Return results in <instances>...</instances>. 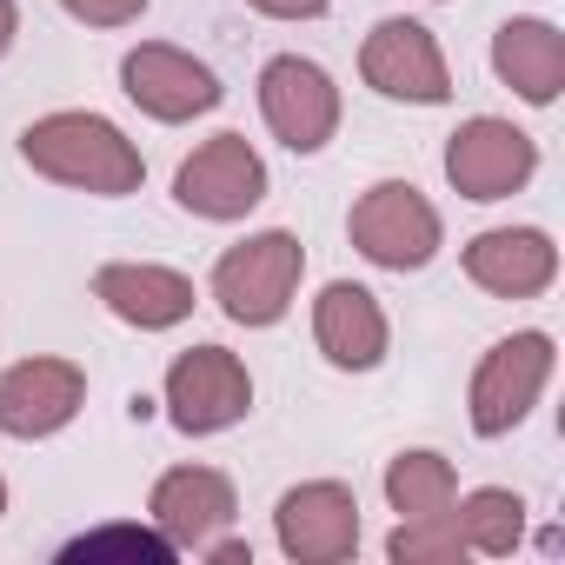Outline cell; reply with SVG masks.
<instances>
[{"instance_id": "cell-13", "label": "cell", "mask_w": 565, "mask_h": 565, "mask_svg": "<svg viewBox=\"0 0 565 565\" xmlns=\"http://www.w3.org/2000/svg\"><path fill=\"white\" fill-rule=\"evenodd\" d=\"M94 300L134 333H167V327L193 320V307H200L193 279L180 266H160V259H107L94 273Z\"/></svg>"}, {"instance_id": "cell-21", "label": "cell", "mask_w": 565, "mask_h": 565, "mask_svg": "<svg viewBox=\"0 0 565 565\" xmlns=\"http://www.w3.org/2000/svg\"><path fill=\"white\" fill-rule=\"evenodd\" d=\"M386 558L393 565H459L466 558V539H459L452 512H439V519H399L386 532Z\"/></svg>"}, {"instance_id": "cell-5", "label": "cell", "mask_w": 565, "mask_h": 565, "mask_svg": "<svg viewBox=\"0 0 565 565\" xmlns=\"http://www.w3.org/2000/svg\"><path fill=\"white\" fill-rule=\"evenodd\" d=\"M160 406H167V426L186 433V439H213L226 426H239L253 413V373L239 353L226 347H186L173 366H167V386H160Z\"/></svg>"}, {"instance_id": "cell-15", "label": "cell", "mask_w": 565, "mask_h": 565, "mask_svg": "<svg viewBox=\"0 0 565 565\" xmlns=\"http://www.w3.org/2000/svg\"><path fill=\"white\" fill-rule=\"evenodd\" d=\"M313 347L333 373H373L386 366L393 353V327H386V307L380 294H366L360 279H333L313 300Z\"/></svg>"}, {"instance_id": "cell-6", "label": "cell", "mask_w": 565, "mask_h": 565, "mask_svg": "<svg viewBox=\"0 0 565 565\" xmlns=\"http://www.w3.org/2000/svg\"><path fill=\"white\" fill-rule=\"evenodd\" d=\"M532 173H539V140L499 114H472L446 140V180L459 200H479V206L512 200V193H525Z\"/></svg>"}, {"instance_id": "cell-12", "label": "cell", "mask_w": 565, "mask_h": 565, "mask_svg": "<svg viewBox=\"0 0 565 565\" xmlns=\"http://www.w3.org/2000/svg\"><path fill=\"white\" fill-rule=\"evenodd\" d=\"M87 406V366L61 360V353H34V360H14L0 373V433L8 439H54L81 419Z\"/></svg>"}, {"instance_id": "cell-18", "label": "cell", "mask_w": 565, "mask_h": 565, "mask_svg": "<svg viewBox=\"0 0 565 565\" xmlns=\"http://www.w3.org/2000/svg\"><path fill=\"white\" fill-rule=\"evenodd\" d=\"M452 499H459V472L446 452L406 446L386 459V505L399 519H439V512H452Z\"/></svg>"}, {"instance_id": "cell-26", "label": "cell", "mask_w": 565, "mask_h": 565, "mask_svg": "<svg viewBox=\"0 0 565 565\" xmlns=\"http://www.w3.org/2000/svg\"><path fill=\"white\" fill-rule=\"evenodd\" d=\"M0 519H8V479H0Z\"/></svg>"}, {"instance_id": "cell-14", "label": "cell", "mask_w": 565, "mask_h": 565, "mask_svg": "<svg viewBox=\"0 0 565 565\" xmlns=\"http://www.w3.org/2000/svg\"><path fill=\"white\" fill-rule=\"evenodd\" d=\"M466 279L492 300H539L558 279V246L545 226H486L466 239Z\"/></svg>"}, {"instance_id": "cell-1", "label": "cell", "mask_w": 565, "mask_h": 565, "mask_svg": "<svg viewBox=\"0 0 565 565\" xmlns=\"http://www.w3.org/2000/svg\"><path fill=\"white\" fill-rule=\"evenodd\" d=\"M21 160L41 180L74 186V193H94V200H127L147 180L140 147L107 114H87V107H61V114L28 120L21 127Z\"/></svg>"}, {"instance_id": "cell-19", "label": "cell", "mask_w": 565, "mask_h": 565, "mask_svg": "<svg viewBox=\"0 0 565 565\" xmlns=\"http://www.w3.org/2000/svg\"><path fill=\"white\" fill-rule=\"evenodd\" d=\"M452 525L466 539V552L479 558H512L525 545V499L512 486H479L466 499H452Z\"/></svg>"}, {"instance_id": "cell-7", "label": "cell", "mask_w": 565, "mask_h": 565, "mask_svg": "<svg viewBox=\"0 0 565 565\" xmlns=\"http://www.w3.org/2000/svg\"><path fill=\"white\" fill-rule=\"evenodd\" d=\"M173 200H180V213L213 220V226L246 220V213L266 200V160H259V147H253L246 134H213V140H200V147L180 160V173H173Z\"/></svg>"}, {"instance_id": "cell-9", "label": "cell", "mask_w": 565, "mask_h": 565, "mask_svg": "<svg viewBox=\"0 0 565 565\" xmlns=\"http://www.w3.org/2000/svg\"><path fill=\"white\" fill-rule=\"evenodd\" d=\"M360 81L380 94V100H406V107H446L452 100V67H446V47L433 41L426 21H380L366 41H360Z\"/></svg>"}, {"instance_id": "cell-25", "label": "cell", "mask_w": 565, "mask_h": 565, "mask_svg": "<svg viewBox=\"0 0 565 565\" xmlns=\"http://www.w3.org/2000/svg\"><path fill=\"white\" fill-rule=\"evenodd\" d=\"M14 41H21V0H0V61H8Z\"/></svg>"}, {"instance_id": "cell-2", "label": "cell", "mask_w": 565, "mask_h": 565, "mask_svg": "<svg viewBox=\"0 0 565 565\" xmlns=\"http://www.w3.org/2000/svg\"><path fill=\"white\" fill-rule=\"evenodd\" d=\"M300 279H307V246L300 233L287 226H266V233H246L239 246H226L213 259V307L233 320V327H279L300 300Z\"/></svg>"}, {"instance_id": "cell-10", "label": "cell", "mask_w": 565, "mask_h": 565, "mask_svg": "<svg viewBox=\"0 0 565 565\" xmlns=\"http://www.w3.org/2000/svg\"><path fill=\"white\" fill-rule=\"evenodd\" d=\"M120 94H127L147 120L186 127V120L213 114L226 87H220V74H213L206 61H193L186 47H173V41H140V47L120 54Z\"/></svg>"}, {"instance_id": "cell-20", "label": "cell", "mask_w": 565, "mask_h": 565, "mask_svg": "<svg viewBox=\"0 0 565 565\" xmlns=\"http://www.w3.org/2000/svg\"><path fill=\"white\" fill-rule=\"evenodd\" d=\"M61 558H153V565H173L180 552H173V539H167L153 519H147V525L114 519V525H94V532L67 539V545H61Z\"/></svg>"}, {"instance_id": "cell-4", "label": "cell", "mask_w": 565, "mask_h": 565, "mask_svg": "<svg viewBox=\"0 0 565 565\" xmlns=\"http://www.w3.org/2000/svg\"><path fill=\"white\" fill-rule=\"evenodd\" d=\"M347 239L360 246V259H373L380 273H419L439 259L446 246V220L439 206L413 186V180H373L353 213H347Z\"/></svg>"}, {"instance_id": "cell-17", "label": "cell", "mask_w": 565, "mask_h": 565, "mask_svg": "<svg viewBox=\"0 0 565 565\" xmlns=\"http://www.w3.org/2000/svg\"><path fill=\"white\" fill-rule=\"evenodd\" d=\"M492 74L525 100V107H552L565 94V34L539 14H512L492 34Z\"/></svg>"}, {"instance_id": "cell-23", "label": "cell", "mask_w": 565, "mask_h": 565, "mask_svg": "<svg viewBox=\"0 0 565 565\" xmlns=\"http://www.w3.org/2000/svg\"><path fill=\"white\" fill-rule=\"evenodd\" d=\"M253 14H266V21H320L333 0H246Z\"/></svg>"}, {"instance_id": "cell-22", "label": "cell", "mask_w": 565, "mask_h": 565, "mask_svg": "<svg viewBox=\"0 0 565 565\" xmlns=\"http://www.w3.org/2000/svg\"><path fill=\"white\" fill-rule=\"evenodd\" d=\"M61 14L81 28H134L147 14V0H61Z\"/></svg>"}, {"instance_id": "cell-24", "label": "cell", "mask_w": 565, "mask_h": 565, "mask_svg": "<svg viewBox=\"0 0 565 565\" xmlns=\"http://www.w3.org/2000/svg\"><path fill=\"white\" fill-rule=\"evenodd\" d=\"M200 552H206L213 565H253V545H246V539H226V532H220V539H206Z\"/></svg>"}, {"instance_id": "cell-8", "label": "cell", "mask_w": 565, "mask_h": 565, "mask_svg": "<svg viewBox=\"0 0 565 565\" xmlns=\"http://www.w3.org/2000/svg\"><path fill=\"white\" fill-rule=\"evenodd\" d=\"M259 114L287 153H327V140L340 134V87L307 54H273L259 67Z\"/></svg>"}, {"instance_id": "cell-16", "label": "cell", "mask_w": 565, "mask_h": 565, "mask_svg": "<svg viewBox=\"0 0 565 565\" xmlns=\"http://www.w3.org/2000/svg\"><path fill=\"white\" fill-rule=\"evenodd\" d=\"M233 512H239V499L220 466H173L147 492V519L173 539V552H200L206 539H220L233 525Z\"/></svg>"}, {"instance_id": "cell-11", "label": "cell", "mask_w": 565, "mask_h": 565, "mask_svg": "<svg viewBox=\"0 0 565 565\" xmlns=\"http://www.w3.org/2000/svg\"><path fill=\"white\" fill-rule=\"evenodd\" d=\"M273 539L294 565H347L360 552V499L340 479H307L279 492L273 505Z\"/></svg>"}, {"instance_id": "cell-3", "label": "cell", "mask_w": 565, "mask_h": 565, "mask_svg": "<svg viewBox=\"0 0 565 565\" xmlns=\"http://www.w3.org/2000/svg\"><path fill=\"white\" fill-rule=\"evenodd\" d=\"M552 366H558V347L552 333L525 327V333H505L479 353L472 366V386H466V419L479 439H505L512 426L532 419V406L545 399L552 386Z\"/></svg>"}]
</instances>
